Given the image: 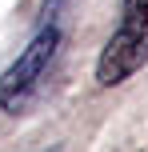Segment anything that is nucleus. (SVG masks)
I'll use <instances>...</instances> for the list:
<instances>
[{"instance_id": "obj_1", "label": "nucleus", "mask_w": 148, "mask_h": 152, "mask_svg": "<svg viewBox=\"0 0 148 152\" xmlns=\"http://www.w3.org/2000/svg\"><path fill=\"white\" fill-rule=\"evenodd\" d=\"M148 64V0H116V28L96 56V84L116 88Z\"/></svg>"}, {"instance_id": "obj_2", "label": "nucleus", "mask_w": 148, "mask_h": 152, "mask_svg": "<svg viewBox=\"0 0 148 152\" xmlns=\"http://www.w3.org/2000/svg\"><path fill=\"white\" fill-rule=\"evenodd\" d=\"M56 52H60V28L56 24H40L32 32V40L16 52V60L0 76V108L4 112L16 116L32 104V96L40 92V84H44L48 68L56 60Z\"/></svg>"}, {"instance_id": "obj_3", "label": "nucleus", "mask_w": 148, "mask_h": 152, "mask_svg": "<svg viewBox=\"0 0 148 152\" xmlns=\"http://www.w3.org/2000/svg\"><path fill=\"white\" fill-rule=\"evenodd\" d=\"M64 4H68V0H44V4H40V24H56V20H52V16H56V12H60V8H64Z\"/></svg>"}]
</instances>
